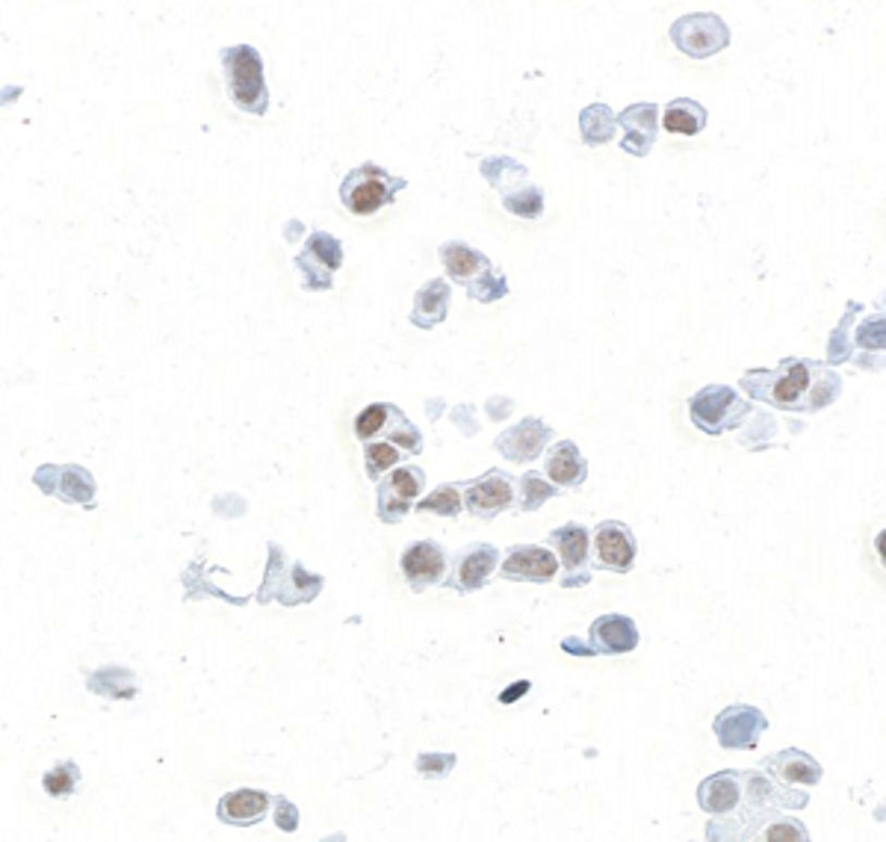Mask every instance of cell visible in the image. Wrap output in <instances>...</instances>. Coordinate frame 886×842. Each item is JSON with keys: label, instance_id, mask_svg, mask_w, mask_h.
Instances as JSON below:
<instances>
[{"label": "cell", "instance_id": "cell-1", "mask_svg": "<svg viewBox=\"0 0 886 842\" xmlns=\"http://www.w3.org/2000/svg\"><path fill=\"white\" fill-rule=\"evenodd\" d=\"M742 388L754 400L772 402L786 412H818L836 402L842 391V379L827 370L822 361L786 358L777 370L744 373Z\"/></svg>", "mask_w": 886, "mask_h": 842}, {"label": "cell", "instance_id": "cell-2", "mask_svg": "<svg viewBox=\"0 0 886 842\" xmlns=\"http://www.w3.org/2000/svg\"><path fill=\"white\" fill-rule=\"evenodd\" d=\"M266 574L257 591V603H281V607H299V603H311L319 591H323V576L305 571V565L293 562L281 545H266Z\"/></svg>", "mask_w": 886, "mask_h": 842}, {"label": "cell", "instance_id": "cell-3", "mask_svg": "<svg viewBox=\"0 0 886 842\" xmlns=\"http://www.w3.org/2000/svg\"><path fill=\"white\" fill-rule=\"evenodd\" d=\"M222 74L228 98L236 110L264 115L269 110V89L264 81V60L252 45H234L222 51Z\"/></svg>", "mask_w": 886, "mask_h": 842}, {"label": "cell", "instance_id": "cell-4", "mask_svg": "<svg viewBox=\"0 0 886 842\" xmlns=\"http://www.w3.org/2000/svg\"><path fill=\"white\" fill-rule=\"evenodd\" d=\"M408 186L405 178H393L385 172L381 166L364 163L355 166L343 184H340V202L347 207L349 213L355 216H376L381 207L393 205L397 193H402Z\"/></svg>", "mask_w": 886, "mask_h": 842}, {"label": "cell", "instance_id": "cell-5", "mask_svg": "<svg viewBox=\"0 0 886 842\" xmlns=\"http://www.w3.org/2000/svg\"><path fill=\"white\" fill-rule=\"evenodd\" d=\"M689 414L697 429L706 435H721L742 426L751 414V405L727 385H709L689 400Z\"/></svg>", "mask_w": 886, "mask_h": 842}, {"label": "cell", "instance_id": "cell-6", "mask_svg": "<svg viewBox=\"0 0 886 842\" xmlns=\"http://www.w3.org/2000/svg\"><path fill=\"white\" fill-rule=\"evenodd\" d=\"M671 39L685 57L706 60V57H713V53L724 51L730 45V30L713 12H692V15L673 21Z\"/></svg>", "mask_w": 886, "mask_h": 842}, {"label": "cell", "instance_id": "cell-7", "mask_svg": "<svg viewBox=\"0 0 886 842\" xmlns=\"http://www.w3.org/2000/svg\"><path fill=\"white\" fill-rule=\"evenodd\" d=\"M33 483L48 497H60L62 503L95 509L98 505V488L93 473L81 464H45L33 473Z\"/></svg>", "mask_w": 886, "mask_h": 842}, {"label": "cell", "instance_id": "cell-8", "mask_svg": "<svg viewBox=\"0 0 886 842\" xmlns=\"http://www.w3.org/2000/svg\"><path fill=\"white\" fill-rule=\"evenodd\" d=\"M295 269L302 272V288L305 290H331L335 272L343 264V246L337 236L326 231H314L307 236L305 248L295 255Z\"/></svg>", "mask_w": 886, "mask_h": 842}, {"label": "cell", "instance_id": "cell-9", "mask_svg": "<svg viewBox=\"0 0 886 842\" xmlns=\"http://www.w3.org/2000/svg\"><path fill=\"white\" fill-rule=\"evenodd\" d=\"M715 740L727 751H751L760 745V736L768 730V716L751 704H730L713 721Z\"/></svg>", "mask_w": 886, "mask_h": 842}, {"label": "cell", "instance_id": "cell-10", "mask_svg": "<svg viewBox=\"0 0 886 842\" xmlns=\"http://www.w3.org/2000/svg\"><path fill=\"white\" fill-rule=\"evenodd\" d=\"M547 545L559 553L561 571V588H576L588 586L591 583V565H588V550H591V535L582 524H561L559 529H553L547 535Z\"/></svg>", "mask_w": 886, "mask_h": 842}, {"label": "cell", "instance_id": "cell-11", "mask_svg": "<svg viewBox=\"0 0 886 842\" xmlns=\"http://www.w3.org/2000/svg\"><path fill=\"white\" fill-rule=\"evenodd\" d=\"M423 485H426V473L411 464H399L397 471L378 483V517L385 524H399L411 512Z\"/></svg>", "mask_w": 886, "mask_h": 842}, {"label": "cell", "instance_id": "cell-12", "mask_svg": "<svg viewBox=\"0 0 886 842\" xmlns=\"http://www.w3.org/2000/svg\"><path fill=\"white\" fill-rule=\"evenodd\" d=\"M399 568H402V576H405L411 591L420 595L428 586H444L447 583V550L438 541L423 538V541H414V545H408L402 550Z\"/></svg>", "mask_w": 886, "mask_h": 842}, {"label": "cell", "instance_id": "cell-13", "mask_svg": "<svg viewBox=\"0 0 886 842\" xmlns=\"http://www.w3.org/2000/svg\"><path fill=\"white\" fill-rule=\"evenodd\" d=\"M635 535L621 521H603L594 529V568L611 571V574H630L635 565Z\"/></svg>", "mask_w": 886, "mask_h": 842}, {"label": "cell", "instance_id": "cell-14", "mask_svg": "<svg viewBox=\"0 0 886 842\" xmlns=\"http://www.w3.org/2000/svg\"><path fill=\"white\" fill-rule=\"evenodd\" d=\"M461 488H464V509L482 521H490L514 505V479L502 471H488L485 476L470 479Z\"/></svg>", "mask_w": 886, "mask_h": 842}, {"label": "cell", "instance_id": "cell-15", "mask_svg": "<svg viewBox=\"0 0 886 842\" xmlns=\"http://www.w3.org/2000/svg\"><path fill=\"white\" fill-rule=\"evenodd\" d=\"M499 568V550L494 545H470L456 556V568L447 574L444 586L452 588L456 595H473L490 579V574Z\"/></svg>", "mask_w": 886, "mask_h": 842}, {"label": "cell", "instance_id": "cell-16", "mask_svg": "<svg viewBox=\"0 0 886 842\" xmlns=\"http://www.w3.org/2000/svg\"><path fill=\"white\" fill-rule=\"evenodd\" d=\"M561 562L556 559L550 547L538 545H518L511 547L509 556L499 565L502 579H518V583H550L559 574Z\"/></svg>", "mask_w": 886, "mask_h": 842}, {"label": "cell", "instance_id": "cell-17", "mask_svg": "<svg viewBox=\"0 0 886 842\" xmlns=\"http://www.w3.org/2000/svg\"><path fill=\"white\" fill-rule=\"evenodd\" d=\"M760 769H763L765 774H772L775 781L804 792L818 786V783H822V774H825V771H822V762L815 760V757H810V754L801 748H784L777 751V754H768V757L760 762Z\"/></svg>", "mask_w": 886, "mask_h": 842}, {"label": "cell", "instance_id": "cell-18", "mask_svg": "<svg viewBox=\"0 0 886 842\" xmlns=\"http://www.w3.org/2000/svg\"><path fill=\"white\" fill-rule=\"evenodd\" d=\"M744 802V771L727 769L709 774L697 786V807L709 816H733Z\"/></svg>", "mask_w": 886, "mask_h": 842}, {"label": "cell", "instance_id": "cell-19", "mask_svg": "<svg viewBox=\"0 0 886 842\" xmlns=\"http://www.w3.org/2000/svg\"><path fill=\"white\" fill-rule=\"evenodd\" d=\"M553 441V429L538 417H526L497 438V450L514 464H530Z\"/></svg>", "mask_w": 886, "mask_h": 842}, {"label": "cell", "instance_id": "cell-20", "mask_svg": "<svg viewBox=\"0 0 886 842\" xmlns=\"http://www.w3.org/2000/svg\"><path fill=\"white\" fill-rule=\"evenodd\" d=\"M639 627L635 621L627 615H618V612H609V615H600L588 630V645L594 647V654H603V657H621V654H630L639 647Z\"/></svg>", "mask_w": 886, "mask_h": 842}, {"label": "cell", "instance_id": "cell-21", "mask_svg": "<svg viewBox=\"0 0 886 842\" xmlns=\"http://www.w3.org/2000/svg\"><path fill=\"white\" fill-rule=\"evenodd\" d=\"M618 124L623 127L621 148L632 157L651 155L656 145V124H659V107L656 103H632L618 115Z\"/></svg>", "mask_w": 886, "mask_h": 842}, {"label": "cell", "instance_id": "cell-22", "mask_svg": "<svg viewBox=\"0 0 886 842\" xmlns=\"http://www.w3.org/2000/svg\"><path fill=\"white\" fill-rule=\"evenodd\" d=\"M272 798L264 790H234L219 798L216 804V819L222 825H234V828H248V825L264 822L266 810H269Z\"/></svg>", "mask_w": 886, "mask_h": 842}, {"label": "cell", "instance_id": "cell-23", "mask_svg": "<svg viewBox=\"0 0 886 842\" xmlns=\"http://www.w3.org/2000/svg\"><path fill=\"white\" fill-rule=\"evenodd\" d=\"M440 264L447 269V276L452 278V281L464 284V288H470L473 281H480L485 272H490L488 257L482 255V252H476L473 246H468V243H459V240H452V243H444V246H440Z\"/></svg>", "mask_w": 886, "mask_h": 842}, {"label": "cell", "instance_id": "cell-24", "mask_svg": "<svg viewBox=\"0 0 886 842\" xmlns=\"http://www.w3.org/2000/svg\"><path fill=\"white\" fill-rule=\"evenodd\" d=\"M544 471L550 476L553 485L559 488H576L588 479V462L573 441H559L547 452V464Z\"/></svg>", "mask_w": 886, "mask_h": 842}, {"label": "cell", "instance_id": "cell-25", "mask_svg": "<svg viewBox=\"0 0 886 842\" xmlns=\"http://www.w3.org/2000/svg\"><path fill=\"white\" fill-rule=\"evenodd\" d=\"M449 284L444 278H432L428 284L417 290L414 296V308H411V322L417 329H435L449 314Z\"/></svg>", "mask_w": 886, "mask_h": 842}, {"label": "cell", "instance_id": "cell-26", "mask_svg": "<svg viewBox=\"0 0 886 842\" xmlns=\"http://www.w3.org/2000/svg\"><path fill=\"white\" fill-rule=\"evenodd\" d=\"M86 688L98 695V698H110V700H131L136 698L139 692V683H136V674L128 671V668H98L93 678L86 680Z\"/></svg>", "mask_w": 886, "mask_h": 842}, {"label": "cell", "instance_id": "cell-27", "mask_svg": "<svg viewBox=\"0 0 886 842\" xmlns=\"http://www.w3.org/2000/svg\"><path fill=\"white\" fill-rule=\"evenodd\" d=\"M663 124L668 134L697 136L706 127V107L692 98H677L665 107Z\"/></svg>", "mask_w": 886, "mask_h": 842}, {"label": "cell", "instance_id": "cell-28", "mask_svg": "<svg viewBox=\"0 0 886 842\" xmlns=\"http://www.w3.org/2000/svg\"><path fill=\"white\" fill-rule=\"evenodd\" d=\"M480 169L482 175H485V181H488L494 190H499L502 196L518 193L520 186H526V178H530L526 166H520L518 160H511V157H488V160H482Z\"/></svg>", "mask_w": 886, "mask_h": 842}, {"label": "cell", "instance_id": "cell-29", "mask_svg": "<svg viewBox=\"0 0 886 842\" xmlns=\"http://www.w3.org/2000/svg\"><path fill=\"white\" fill-rule=\"evenodd\" d=\"M580 131H582V143L588 148H597V145H606L615 139V131H618V115L611 113L606 103H591L580 113Z\"/></svg>", "mask_w": 886, "mask_h": 842}, {"label": "cell", "instance_id": "cell-30", "mask_svg": "<svg viewBox=\"0 0 886 842\" xmlns=\"http://www.w3.org/2000/svg\"><path fill=\"white\" fill-rule=\"evenodd\" d=\"M207 571L210 568L204 565V562H193V565L186 568L184 574H181V583L186 586V595L184 600L186 603H193V600H207V597H219V600H228V603H234V607H245L248 603V597H231L224 595L222 588H214L210 583H207Z\"/></svg>", "mask_w": 886, "mask_h": 842}, {"label": "cell", "instance_id": "cell-31", "mask_svg": "<svg viewBox=\"0 0 886 842\" xmlns=\"http://www.w3.org/2000/svg\"><path fill=\"white\" fill-rule=\"evenodd\" d=\"M860 314L857 302H848L846 317L839 319V326L834 329L830 340H827V364L839 367L846 361H854V340H851V329H854V317Z\"/></svg>", "mask_w": 886, "mask_h": 842}, {"label": "cell", "instance_id": "cell-32", "mask_svg": "<svg viewBox=\"0 0 886 842\" xmlns=\"http://www.w3.org/2000/svg\"><path fill=\"white\" fill-rule=\"evenodd\" d=\"M77 783H81V766L74 760L57 762L53 769L41 774V790L48 792L51 798H72Z\"/></svg>", "mask_w": 886, "mask_h": 842}, {"label": "cell", "instance_id": "cell-33", "mask_svg": "<svg viewBox=\"0 0 886 842\" xmlns=\"http://www.w3.org/2000/svg\"><path fill=\"white\" fill-rule=\"evenodd\" d=\"M399 450L388 441L364 443V471L373 483H381L385 473H393L399 467Z\"/></svg>", "mask_w": 886, "mask_h": 842}, {"label": "cell", "instance_id": "cell-34", "mask_svg": "<svg viewBox=\"0 0 886 842\" xmlns=\"http://www.w3.org/2000/svg\"><path fill=\"white\" fill-rule=\"evenodd\" d=\"M459 488L461 485H440L438 491H432L428 497H423L420 503H414V509H417V512L440 514V517H459L461 503H464V497H461Z\"/></svg>", "mask_w": 886, "mask_h": 842}, {"label": "cell", "instance_id": "cell-35", "mask_svg": "<svg viewBox=\"0 0 886 842\" xmlns=\"http://www.w3.org/2000/svg\"><path fill=\"white\" fill-rule=\"evenodd\" d=\"M748 842H813L810 840V831L801 819H792V816H777L772 822L765 825L763 831L756 833L754 840Z\"/></svg>", "mask_w": 886, "mask_h": 842}, {"label": "cell", "instance_id": "cell-36", "mask_svg": "<svg viewBox=\"0 0 886 842\" xmlns=\"http://www.w3.org/2000/svg\"><path fill=\"white\" fill-rule=\"evenodd\" d=\"M518 493H520L518 500L520 512H538L541 505L559 493V488H550V485L541 479L538 473H523L518 479Z\"/></svg>", "mask_w": 886, "mask_h": 842}, {"label": "cell", "instance_id": "cell-37", "mask_svg": "<svg viewBox=\"0 0 886 842\" xmlns=\"http://www.w3.org/2000/svg\"><path fill=\"white\" fill-rule=\"evenodd\" d=\"M388 441L393 443V447H399V450L411 452V455H417V452L423 450V435H420V429L414 423L408 420L405 414L399 412L397 405H393V414H390L388 420Z\"/></svg>", "mask_w": 886, "mask_h": 842}, {"label": "cell", "instance_id": "cell-38", "mask_svg": "<svg viewBox=\"0 0 886 842\" xmlns=\"http://www.w3.org/2000/svg\"><path fill=\"white\" fill-rule=\"evenodd\" d=\"M502 207H506L509 213L520 216V219H538V216L544 213V193L532 184L520 186L518 193L502 196Z\"/></svg>", "mask_w": 886, "mask_h": 842}, {"label": "cell", "instance_id": "cell-39", "mask_svg": "<svg viewBox=\"0 0 886 842\" xmlns=\"http://www.w3.org/2000/svg\"><path fill=\"white\" fill-rule=\"evenodd\" d=\"M390 414H393V405H388V402H376V405H367V408H364V412H361L355 417L357 441L369 443L373 438H376L378 431L388 429Z\"/></svg>", "mask_w": 886, "mask_h": 842}, {"label": "cell", "instance_id": "cell-40", "mask_svg": "<svg viewBox=\"0 0 886 842\" xmlns=\"http://www.w3.org/2000/svg\"><path fill=\"white\" fill-rule=\"evenodd\" d=\"M456 762H459L456 754L423 751V754H417V760H414V769H417L420 778H426V781H447L449 771L456 769Z\"/></svg>", "mask_w": 886, "mask_h": 842}, {"label": "cell", "instance_id": "cell-41", "mask_svg": "<svg viewBox=\"0 0 886 842\" xmlns=\"http://www.w3.org/2000/svg\"><path fill=\"white\" fill-rule=\"evenodd\" d=\"M854 346L863 352H886V317L884 314H875V317L857 322Z\"/></svg>", "mask_w": 886, "mask_h": 842}, {"label": "cell", "instance_id": "cell-42", "mask_svg": "<svg viewBox=\"0 0 886 842\" xmlns=\"http://www.w3.org/2000/svg\"><path fill=\"white\" fill-rule=\"evenodd\" d=\"M509 293V281H506V276L499 272V269H490V272H485V276L480 278V281H473L468 288V296L476 298V302H497V298H502Z\"/></svg>", "mask_w": 886, "mask_h": 842}, {"label": "cell", "instance_id": "cell-43", "mask_svg": "<svg viewBox=\"0 0 886 842\" xmlns=\"http://www.w3.org/2000/svg\"><path fill=\"white\" fill-rule=\"evenodd\" d=\"M272 822H276L278 831L284 833L299 831V807H295L287 795H276V798H272Z\"/></svg>", "mask_w": 886, "mask_h": 842}, {"label": "cell", "instance_id": "cell-44", "mask_svg": "<svg viewBox=\"0 0 886 842\" xmlns=\"http://www.w3.org/2000/svg\"><path fill=\"white\" fill-rule=\"evenodd\" d=\"M561 650H568L571 657H597L594 654V647L588 645V642H580V638L568 636L565 642H561Z\"/></svg>", "mask_w": 886, "mask_h": 842}, {"label": "cell", "instance_id": "cell-45", "mask_svg": "<svg viewBox=\"0 0 886 842\" xmlns=\"http://www.w3.org/2000/svg\"><path fill=\"white\" fill-rule=\"evenodd\" d=\"M530 688H532L530 680H518L514 686H509L502 695H499V704H506V707H509V704H518V698H523Z\"/></svg>", "mask_w": 886, "mask_h": 842}, {"label": "cell", "instance_id": "cell-46", "mask_svg": "<svg viewBox=\"0 0 886 842\" xmlns=\"http://www.w3.org/2000/svg\"><path fill=\"white\" fill-rule=\"evenodd\" d=\"M875 550H877V556H881V565L886 568V529H881V533H877Z\"/></svg>", "mask_w": 886, "mask_h": 842}, {"label": "cell", "instance_id": "cell-47", "mask_svg": "<svg viewBox=\"0 0 886 842\" xmlns=\"http://www.w3.org/2000/svg\"><path fill=\"white\" fill-rule=\"evenodd\" d=\"M326 842H347V837H343V833H335V837H328Z\"/></svg>", "mask_w": 886, "mask_h": 842}, {"label": "cell", "instance_id": "cell-48", "mask_svg": "<svg viewBox=\"0 0 886 842\" xmlns=\"http://www.w3.org/2000/svg\"><path fill=\"white\" fill-rule=\"evenodd\" d=\"M884 305H886V293H884Z\"/></svg>", "mask_w": 886, "mask_h": 842}]
</instances>
